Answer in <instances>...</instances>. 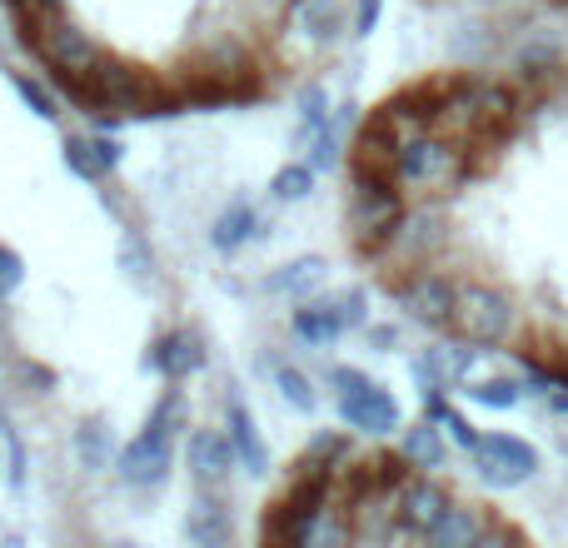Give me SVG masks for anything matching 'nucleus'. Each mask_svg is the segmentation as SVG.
<instances>
[{"mask_svg":"<svg viewBox=\"0 0 568 548\" xmlns=\"http://www.w3.org/2000/svg\"><path fill=\"white\" fill-rule=\"evenodd\" d=\"M175 409H180V394H165L155 409V419L145 424V434H140L135 444H125L115 459V474L130 484V489H150V484H160L170 474V444H175Z\"/></svg>","mask_w":568,"mask_h":548,"instance_id":"obj_1","label":"nucleus"},{"mask_svg":"<svg viewBox=\"0 0 568 548\" xmlns=\"http://www.w3.org/2000/svg\"><path fill=\"white\" fill-rule=\"evenodd\" d=\"M334 384H339V414L349 429H364V434H394L404 429V409L389 389L369 379L359 369H334Z\"/></svg>","mask_w":568,"mask_h":548,"instance_id":"obj_2","label":"nucleus"},{"mask_svg":"<svg viewBox=\"0 0 568 548\" xmlns=\"http://www.w3.org/2000/svg\"><path fill=\"white\" fill-rule=\"evenodd\" d=\"M454 329L469 344H504L514 334V304L509 294L484 290V284H469L459 290V304H454Z\"/></svg>","mask_w":568,"mask_h":548,"instance_id":"obj_3","label":"nucleus"},{"mask_svg":"<svg viewBox=\"0 0 568 548\" xmlns=\"http://www.w3.org/2000/svg\"><path fill=\"white\" fill-rule=\"evenodd\" d=\"M474 469L494 489H519V484H529L539 474V449L529 439H519V434H484L474 444Z\"/></svg>","mask_w":568,"mask_h":548,"instance_id":"obj_4","label":"nucleus"},{"mask_svg":"<svg viewBox=\"0 0 568 548\" xmlns=\"http://www.w3.org/2000/svg\"><path fill=\"white\" fill-rule=\"evenodd\" d=\"M235 464H240V454H235V439H230V434H215V429L190 434V474H195L200 489H215Z\"/></svg>","mask_w":568,"mask_h":548,"instance_id":"obj_5","label":"nucleus"},{"mask_svg":"<svg viewBox=\"0 0 568 548\" xmlns=\"http://www.w3.org/2000/svg\"><path fill=\"white\" fill-rule=\"evenodd\" d=\"M399 294L414 319H424V324H449L454 304H459V284L444 280V274H424V280H414L409 290H399Z\"/></svg>","mask_w":568,"mask_h":548,"instance_id":"obj_6","label":"nucleus"},{"mask_svg":"<svg viewBox=\"0 0 568 548\" xmlns=\"http://www.w3.org/2000/svg\"><path fill=\"white\" fill-rule=\"evenodd\" d=\"M419 539L424 544H484V539H499V529H489L474 504H449Z\"/></svg>","mask_w":568,"mask_h":548,"instance_id":"obj_7","label":"nucleus"},{"mask_svg":"<svg viewBox=\"0 0 568 548\" xmlns=\"http://www.w3.org/2000/svg\"><path fill=\"white\" fill-rule=\"evenodd\" d=\"M225 414H230V439H235V454H240V464H245V474H265L270 454H265V444H260V429H255L250 404L240 399V394H230Z\"/></svg>","mask_w":568,"mask_h":548,"instance_id":"obj_8","label":"nucleus"},{"mask_svg":"<svg viewBox=\"0 0 568 548\" xmlns=\"http://www.w3.org/2000/svg\"><path fill=\"white\" fill-rule=\"evenodd\" d=\"M150 364H155L165 379H185V374H195L200 364H205V349H200L195 334H165V339L150 349Z\"/></svg>","mask_w":568,"mask_h":548,"instance_id":"obj_9","label":"nucleus"},{"mask_svg":"<svg viewBox=\"0 0 568 548\" xmlns=\"http://www.w3.org/2000/svg\"><path fill=\"white\" fill-rule=\"evenodd\" d=\"M120 150L110 145V140H90V135H70L65 140V165L75 170L80 180H105L110 170H115Z\"/></svg>","mask_w":568,"mask_h":548,"instance_id":"obj_10","label":"nucleus"},{"mask_svg":"<svg viewBox=\"0 0 568 548\" xmlns=\"http://www.w3.org/2000/svg\"><path fill=\"white\" fill-rule=\"evenodd\" d=\"M349 329L344 324V304L339 300H324V304H304V309H294V334L310 344H329L339 339V334Z\"/></svg>","mask_w":568,"mask_h":548,"instance_id":"obj_11","label":"nucleus"},{"mask_svg":"<svg viewBox=\"0 0 568 548\" xmlns=\"http://www.w3.org/2000/svg\"><path fill=\"white\" fill-rule=\"evenodd\" d=\"M185 539L190 544H205V548L230 544V509H220L215 499H200L195 509L185 514Z\"/></svg>","mask_w":568,"mask_h":548,"instance_id":"obj_12","label":"nucleus"},{"mask_svg":"<svg viewBox=\"0 0 568 548\" xmlns=\"http://www.w3.org/2000/svg\"><path fill=\"white\" fill-rule=\"evenodd\" d=\"M329 95H324V85H310L300 100V125H294V145H314V140L329 135Z\"/></svg>","mask_w":568,"mask_h":548,"instance_id":"obj_13","label":"nucleus"},{"mask_svg":"<svg viewBox=\"0 0 568 548\" xmlns=\"http://www.w3.org/2000/svg\"><path fill=\"white\" fill-rule=\"evenodd\" d=\"M250 235H255V210H250V200H235V205L215 220V230H210L215 250H240Z\"/></svg>","mask_w":568,"mask_h":548,"instance_id":"obj_14","label":"nucleus"},{"mask_svg":"<svg viewBox=\"0 0 568 548\" xmlns=\"http://www.w3.org/2000/svg\"><path fill=\"white\" fill-rule=\"evenodd\" d=\"M50 60H55L60 70H90L95 65V45L85 40V30H60L55 40H50Z\"/></svg>","mask_w":568,"mask_h":548,"instance_id":"obj_15","label":"nucleus"},{"mask_svg":"<svg viewBox=\"0 0 568 548\" xmlns=\"http://www.w3.org/2000/svg\"><path fill=\"white\" fill-rule=\"evenodd\" d=\"M300 26H310L314 40H334L344 30V6L339 0H300Z\"/></svg>","mask_w":568,"mask_h":548,"instance_id":"obj_16","label":"nucleus"},{"mask_svg":"<svg viewBox=\"0 0 568 548\" xmlns=\"http://www.w3.org/2000/svg\"><path fill=\"white\" fill-rule=\"evenodd\" d=\"M404 454H409L414 464H424V469H434V464H444V434L434 429V419L409 424V429H404Z\"/></svg>","mask_w":568,"mask_h":548,"instance_id":"obj_17","label":"nucleus"},{"mask_svg":"<svg viewBox=\"0 0 568 548\" xmlns=\"http://www.w3.org/2000/svg\"><path fill=\"white\" fill-rule=\"evenodd\" d=\"M324 280V260H294L280 274H270V290L275 294H310Z\"/></svg>","mask_w":568,"mask_h":548,"instance_id":"obj_18","label":"nucleus"},{"mask_svg":"<svg viewBox=\"0 0 568 548\" xmlns=\"http://www.w3.org/2000/svg\"><path fill=\"white\" fill-rule=\"evenodd\" d=\"M314 175H320V170H314L310 160H300V165H284L280 175L270 180V195L284 200V205H290V200H304L314 190Z\"/></svg>","mask_w":568,"mask_h":548,"instance_id":"obj_19","label":"nucleus"},{"mask_svg":"<svg viewBox=\"0 0 568 548\" xmlns=\"http://www.w3.org/2000/svg\"><path fill=\"white\" fill-rule=\"evenodd\" d=\"M275 384H280L284 404H294V409H304V414L314 409V384H310V374L304 369H294V364H275Z\"/></svg>","mask_w":568,"mask_h":548,"instance_id":"obj_20","label":"nucleus"},{"mask_svg":"<svg viewBox=\"0 0 568 548\" xmlns=\"http://www.w3.org/2000/svg\"><path fill=\"white\" fill-rule=\"evenodd\" d=\"M469 399L474 404H484V409H514V404L524 399V389L514 379H479L469 389Z\"/></svg>","mask_w":568,"mask_h":548,"instance_id":"obj_21","label":"nucleus"},{"mask_svg":"<svg viewBox=\"0 0 568 548\" xmlns=\"http://www.w3.org/2000/svg\"><path fill=\"white\" fill-rule=\"evenodd\" d=\"M75 449H80V464H85V469H110V429L85 424V429L75 434Z\"/></svg>","mask_w":568,"mask_h":548,"instance_id":"obj_22","label":"nucleus"},{"mask_svg":"<svg viewBox=\"0 0 568 548\" xmlns=\"http://www.w3.org/2000/svg\"><path fill=\"white\" fill-rule=\"evenodd\" d=\"M10 85L20 90V100H26V105H36V115H45V120H55V115H60V110H55V100H50L45 90L36 85V80H26V75H20V70H10Z\"/></svg>","mask_w":568,"mask_h":548,"instance_id":"obj_23","label":"nucleus"},{"mask_svg":"<svg viewBox=\"0 0 568 548\" xmlns=\"http://www.w3.org/2000/svg\"><path fill=\"white\" fill-rule=\"evenodd\" d=\"M20 284H26V265H20V255L10 245H0V300H10Z\"/></svg>","mask_w":568,"mask_h":548,"instance_id":"obj_24","label":"nucleus"},{"mask_svg":"<svg viewBox=\"0 0 568 548\" xmlns=\"http://www.w3.org/2000/svg\"><path fill=\"white\" fill-rule=\"evenodd\" d=\"M439 424H444V429H449V434H454V444H464V449H469V454H474V444H479V439H484V434H479V429H474V424H469V419H464V414H454V409H444V419H439Z\"/></svg>","mask_w":568,"mask_h":548,"instance_id":"obj_25","label":"nucleus"},{"mask_svg":"<svg viewBox=\"0 0 568 548\" xmlns=\"http://www.w3.org/2000/svg\"><path fill=\"white\" fill-rule=\"evenodd\" d=\"M369 344L374 349H389V344H399V329L394 324H369Z\"/></svg>","mask_w":568,"mask_h":548,"instance_id":"obj_26","label":"nucleus"},{"mask_svg":"<svg viewBox=\"0 0 568 548\" xmlns=\"http://www.w3.org/2000/svg\"><path fill=\"white\" fill-rule=\"evenodd\" d=\"M374 20H379V0H364L359 6V30H354V35H369Z\"/></svg>","mask_w":568,"mask_h":548,"instance_id":"obj_27","label":"nucleus"}]
</instances>
